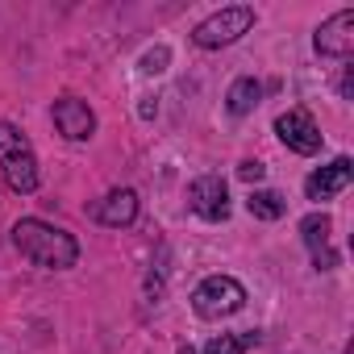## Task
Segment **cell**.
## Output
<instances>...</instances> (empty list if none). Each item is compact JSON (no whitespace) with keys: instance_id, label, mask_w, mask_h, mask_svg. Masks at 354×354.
<instances>
[{"instance_id":"obj_1","label":"cell","mask_w":354,"mask_h":354,"mask_svg":"<svg viewBox=\"0 0 354 354\" xmlns=\"http://www.w3.org/2000/svg\"><path fill=\"white\" fill-rule=\"evenodd\" d=\"M13 242H17V250H21L30 263L50 267V271L75 267V259H80L75 238L63 234V230H55V225H46V221H38V217L17 221V225H13Z\"/></svg>"},{"instance_id":"obj_2","label":"cell","mask_w":354,"mask_h":354,"mask_svg":"<svg viewBox=\"0 0 354 354\" xmlns=\"http://www.w3.org/2000/svg\"><path fill=\"white\" fill-rule=\"evenodd\" d=\"M0 171H5V184L13 192H34L38 188V158L34 146L26 142V133L9 121H0Z\"/></svg>"},{"instance_id":"obj_3","label":"cell","mask_w":354,"mask_h":354,"mask_svg":"<svg viewBox=\"0 0 354 354\" xmlns=\"http://www.w3.org/2000/svg\"><path fill=\"white\" fill-rule=\"evenodd\" d=\"M250 26H254V9H250V5H230V9H221V13L205 17V21L192 30V42H196V46H205V50H217V46L238 42Z\"/></svg>"},{"instance_id":"obj_4","label":"cell","mask_w":354,"mask_h":354,"mask_svg":"<svg viewBox=\"0 0 354 354\" xmlns=\"http://www.w3.org/2000/svg\"><path fill=\"white\" fill-rule=\"evenodd\" d=\"M246 304V288L234 279V275H209L196 292H192V308L205 317V321H221L230 313H238Z\"/></svg>"},{"instance_id":"obj_5","label":"cell","mask_w":354,"mask_h":354,"mask_svg":"<svg viewBox=\"0 0 354 354\" xmlns=\"http://www.w3.org/2000/svg\"><path fill=\"white\" fill-rule=\"evenodd\" d=\"M275 133H279V142H283L288 150H296V154H317V150H321V129L313 125V117H308L304 109H288V113L275 121Z\"/></svg>"},{"instance_id":"obj_6","label":"cell","mask_w":354,"mask_h":354,"mask_svg":"<svg viewBox=\"0 0 354 354\" xmlns=\"http://www.w3.org/2000/svg\"><path fill=\"white\" fill-rule=\"evenodd\" d=\"M317 55H325V59H350L354 55V9L333 13L317 30Z\"/></svg>"},{"instance_id":"obj_7","label":"cell","mask_w":354,"mask_h":354,"mask_svg":"<svg viewBox=\"0 0 354 354\" xmlns=\"http://www.w3.org/2000/svg\"><path fill=\"white\" fill-rule=\"evenodd\" d=\"M188 205H192L205 221H225V217H230V192H225V184L217 180V175H201V180H192Z\"/></svg>"},{"instance_id":"obj_8","label":"cell","mask_w":354,"mask_h":354,"mask_svg":"<svg viewBox=\"0 0 354 354\" xmlns=\"http://www.w3.org/2000/svg\"><path fill=\"white\" fill-rule=\"evenodd\" d=\"M350 180H354V162L342 154V158H333L329 167H321V171L308 175V180H304V192H308V201H329V196L346 192Z\"/></svg>"},{"instance_id":"obj_9","label":"cell","mask_w":354,"mask_h":354,"mask_svg":"<svg viewBox=\"0 0 354 354\" xmlns=\"http://www.w3.org/2000/svg\"><path fill=\"white\" fill-rule=\"evenodd\" d=\"M55 125H59V133H63V138L84 142V138H92V129H96V113L88 109V100L63 96V100L55 104Z\"/></svg>"},{"instance_id":"obj_10","label":"cell","mask_w":354,"mask_h":354,"mask_svg":"<svg viewBox=\"0 0 354 354\" xmlns=\"http://www.w3.org/2000/svg\"><path fill=\"white\" fill-rule=\"evenodd\" d=\"M300 234H304V242H308V250H313V263H317V271H329V267H337V254L329 250V217H325V213H313V217H304V221H300Z\"/></svg>"},{"instance_id":"obj_11","label":"cell","mask_w":354,"mask_h":354,"mask_svg":"<svg viewBox=\"0 0 354 354\" xmlns=\"http://www.w3.org/2000/svg\"><path fill=\"white\" fill-rule=\"evenodd\" d=\"M96 217H100V225H113V230L129 225V221L138 217V192H129V188H117V192H109V196L100 201Z\"/></svg>"},{"instance_id":"obj_12","label":"cell","mask_w":354,"mask_h":354,"mask_svg":"<svg viewBox=\"0 0 354 354\" xmlns=\"http://www.w3.org/2000/svg\"><path fill=\"white\" fill-rule=\"evenodd\" d=\"M246 209H250V217H259V221H279V217L288 213V201H283L279 192H271V188H254L250 201H246Z\"/></svg>"},{"instance_id":"obj_13","label":"cell","mask_w":354,"mask_h":354,"mask_svg":"<svg viewBox=\"0 0 354 354\" xmlns=\"http://www.w3.org/2000/svg\"><path fill=\"white\" fill-rule=\"evenodd\" d=\"M259 96H263V84H259V80H238V84L230 88L225 104H230V113H234V117H246V113L259 104Z\"/></svg>"},{"instance_id":"obj_14","label":"cell","mask_w":354,"mask_h":354,"mask_svg":"<svg viewBox=\"0 0 354 354\" xmlns=\"http://www.w3.org/2000/svg\"><path fill=\"white\" fill-rule=\"evenodd\" d=\"M246 346H254V333L238 337V333H221L205 346V354H246Z\"/></svg>"},{"instance_id":"obj_15","label":"cell","mask_w":354,"mask_h":354,"mask_svg":"<svg viewBox=\"0 0 354 354\" xmlns=\"http://www.w3.org/2000/svg\"><path fill=\"white\" fill-rule=\"evenodd\" d=\"M167 59H171V55H167V46H158V50H150V55L142 59V71H150V75H158V71L167 67Z\"/></svg>"},{"instance_id":"obj_16","label":"cell","mask_w":354,"mask_h":354,"mask_svg":"<svg viewBox=\"0 0 354 354\" xmlns=\"http://www.w3.org/2000/svg\"><path fill=\"white\" fill-rule=\"evenodd\" d=\"M238 175H242L246 184H259L263 175H267V167H263V162H242V167H238Z\"/></svg>"},{"instance_id":"obj_17","label":"cell","mask_w":354,"mask_h":354,"mask_svg":"<svg viewBox=\"0 0 354 354\" xmlns=\"http://www.w3.org/2000/svg\"><path fill=\"white\" fill-rule=\"evenodd\" d=\"M180 354H192V346H184V350H180Z\"/></svg>"}]
</instances>
